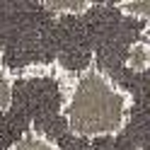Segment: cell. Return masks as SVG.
<instances>
[{
	"label": "cell",
	"mask_w": 150,
	"mask_h": 150,
	"mask_svg": "<svg viewBox=\"0 0 150 150\" xmlns=\"http://www.w3.org/2000/svg\"><path fill=\"white\" fill-rule=\"evenodd\" d=\"M133 97L97 65L63 78L61 116L75 138H114L128 126Z\"/></svg>",
	"instance_id": "6da1fadb"
},
{
	"label": "cell",
	"mask_w": 150,
	"mask_h": 150,
	"mask_svg": "<svg viewBox=\"0 0 150 150\" xmlns=\"http://www.w3.org/2000/svg\"><path fill=\"white\" fill-rule=\"evenodd\" d=\"M7 150H61V148L51 136H46L36 126H29Z\"/></svg>",
	"instance_id": "7a4b0ae2"
},
{
	"label": "cell",
	"mask_w": 150,
	"mask_h": 150,
	"mask_svg": "<svg viewBox=\"0 0 150 150\" xmlns=\"http://www.w3.org/2000/svg\"><path fill=\"white\" fill-rule=\"evenodd\" d=\"M126 68L133 73H145L150 70V41L148 39H138L128 46L126 53Z\"/></svg>",
	"instance_id": "3957f363"
},
{
	"label": "cell",
	"mask_w": 150,
	"mask_h": 150,
	"mask_svg": "<svg viewBox=\"0 0 150 150\" xmlns=\"http://www.w3.org/2000/svg\"><path fill=\"white\" fill-rule=\"evenodd\" d=\"M12 95H15V73L5 63H0V114L10 109Z\"/></svg>",
	"instance_id": "277c9868"
},
{
	"label": "cell",
	"mask_w": 150,
	"mask_h": 150,
	"mask_svg": "<svg viewBox=\"0 0 150 150\" xmlns=\"http://www.w3.org/2000/svg\"><path fill=\"white\" fill-rule=\"evenodd\" d=\"M44 7L56 15H82L92 7V3H85V0H61V3H44Z\"/></svg>",
	"instance_id": "5b68a950"
},
{
	"label": "cell",
	"mask_w": 150,
	"mask_h": 150,
	"mask_svg": "<svg viewBox=\"0 0 150 150\" xmlns=\"http://www.w3.org/2000/svg\"><path fill=\"white\" fill-rule=\"evenodd\" d=\"M119 10L133 17V20H145L150 22V0H136V3H119Z\"/></svg>",
	"instance_id": "8992f818"
},
{
	"label": "cell",
	"mask_w": 150,
	"mask_h": 150,
	"mask_svg": "<svg viewBox=\"0 0 150 150\" xmlns=\"http://www.w3.org/2000/svg\"><path fill=\"white\" fill-rule=\"evenodd\" d=\"M0 63H5V58H3V46H0Z\"/></svg>",
	"instance_id": "52a82bcc"
}]
</instances>
